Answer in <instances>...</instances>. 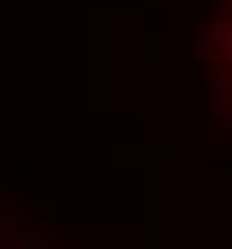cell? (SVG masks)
<instances>
[{"label":"cell","instance_id":"6da1fadb","mask_svg":"<svg viewBox=\"0 0 232 249\" xmlns=\"http://www.w3.org/2000/svg\"><path fill=\"white\" fill-rule=\"evenodd\" d=\"M226 34H229V20H215V27H212V41H226Z\"/></svg>","mask_w":232,"mask_h":249}]
</instances>
